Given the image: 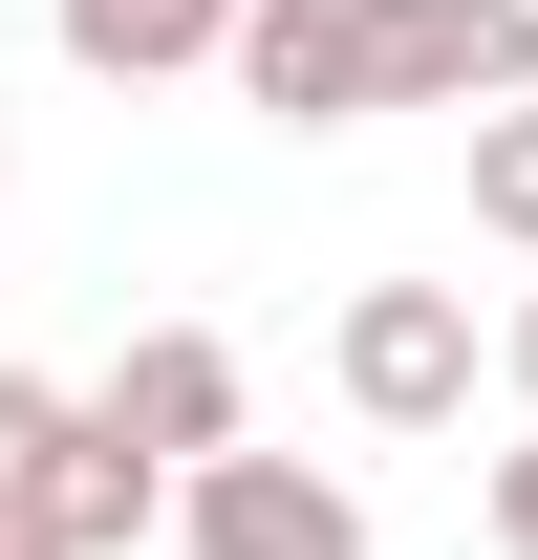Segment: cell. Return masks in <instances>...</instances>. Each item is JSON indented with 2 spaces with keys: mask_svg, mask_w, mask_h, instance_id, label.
Listing matches in <instances>:
<instances>
[{
  "mask_svg": "<svg viewBox=\"0 0 538 560\" xmlns=\"http://www.w3.org/2000/svg\"><path fill=\"white\" fill-rule=\"evenodd\" d=\"M366 86L388 108H538V0H366Z\"/></svg>",
  "mask_w": 538,
  "mask_h": 560,
  "instance_id": "obj_1",
  "label": "cell"
},
{
  "mask_svg": "<svg viewBox=\"0 0 538 560\" xmlns=\"http://www.w3.org/2000/svg\"><path fill=\"white\" fill-rule=\"evenodd\" d=\"M344 410L366 431H473V302L453 280H366L344 302Z\"/></svg>",
  "mask_w": 538,
  "mask_h": 560,
  "instance_id": "obj_2",
  "label": "cell"
},
{
  "mask_svg": "<svg viewBox=\"0 0 538 560\" xmlns=\"http://www.w3.org/2000/svg\"><path fill=\"white\" fill-rule=\"evenodd\" d=\"M173 539L195 560H366V495H344L324 453H215V475L173 495Z\"/></svg>",
  "mask_w": 538,
  "mask_h": 560,
  "instance_id": "obj_3",
  "label": "cell"
},
{
  "mask_svg": "<svg viewBox=\"0 0 538 560\" xmlns=\"http://www.w3.org/2000/svg\"><path fill=\"white\" fill-rule=\"evenodd\" d=\"M86 410L130 431V453H151V475H173V495H195L215 453H259V431H237V346H215V324H151V346L108 366V388H86Z\"/></svg>",
  "mask_w": 538,
  "mask_h": 560,
  "instance_id": "obj_4",
  "label": "cell"
},
{
  "mask_svg": "<svg viewBox=\"0 0 538 560\" xmlns=\"http://www.w3.org/2000/svg\"><path fill=\"white\" fill-rule=\"evenodd\" d=\"M237 108L259 130H366L388 86H366V0H259L237 22Z\"/></svg>",
  "mask_w": 538,
  "mask_h": 560,
  "instance_id": "obj_5",
  "label": "cell"
},
{
  "mask_svg": "<svg viewBox=\"0 0 538 560\" xmlns=\"http://www.w3.org/2000/svg\"><path fill=\"white\" fill-rule=\"evenodd\" d=\"M259 0H66V66L86 86H173V66H237Z\"/></svg>",
  "mask_w": 538,
  "mask_h": 560,
  "instance_id": "obj_6",
  "label": "cell"
},
{
  "mask_svg": "<svg viewBox=\"0 0 538 560\" xmlns=\"http://www.w3.org/2000/svg\"><path fill=\"white\" fill-rule=\"evenodd\" d=\"M66 453H86V388H44V366H0V517L44 539V495H66Z\"/></svg>",
  "mask_w": 538,
  "mask_h": 560,
  "instance_id": "obj_7",
  "label": "cell"
},
{
  "mask_svg": "<svg viewBox=\"0 0 538 560\" xmlns=\"http://www.w3.org/2000/svg\"><path fill=\"white\" fill-rule=\"evenodd\" d=\"M473 237H517V259H538V108L473 130Z\"/></svg>",
  "mask_w": 538,
  "mask_h": 560,
  "instance_id": "obj_8",
  "label": "cell"
},
{
  "mask_svg": "<svg viewBox=\"0 0 538 560\" xmlns=\"http://www.w3.org/2000/svg\"><path fill=\"white\" fill-rule=\"evenodd\" d=\"M495 560H538V453H495Z\"/></svg>",
  "mask_w": 538,
  "mask_h": 560,
  "instance_id": "obj_9",
  "label": "cell"
},
{
  "mask_svg": "<svg viewBox=\"0 0 538 560\" xmlns=\"http://www.w3.org/2000/svg\"><path fill=\"white\" fill-rule=\"evenodd\" d=\"M495 366H517V410H538V280H517V324H495Z\"/></svg>",
  "mask_w": 538,
  "mask_h": 560,
  "instance_id": "obj_10",
  "label": "cell"
},
{
  "mask_svg": "<svg viewBox=\"0 0 538 560\" xmlns=\"http://www.w3.org/2000/svg\"><path fill=\"white\" fill-rule=\"evenodd\" d=\"M0 560H44V539H22V517H0Z\"/></svg>",
  "mask_w": 538,
  "mask_h": 560,
  "instance_id": "obj_11",
  "label": "cell"
}]
</instances>
